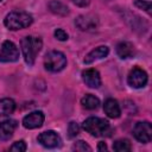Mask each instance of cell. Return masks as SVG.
Masks as SVG:
<instances>
[{
	"label": "cell",
	"mask_w": 152,
	"mask_h": 152,
	"mask_svg": "<svg viewBox=\"0 0 152 152\" xmlns=\"http://www.w3.org/2000/svg\"><path fill=\"white\" fill-rule=\"evenodd\" d=\"M20 46H21V51H23L25 62L28 65H33L37 55L39 53V51L42 50V46H43L42 39L39 37L26 36L21 39Z\"/></svg>",
	"instance_id": "1"
},
{
	"label": "cell",
	"mask_w": 152,
	"mask_h": 152,
	"mask_svg": "<svg viewBox=\"0 0 152 152\" xmlns=\"http://www.w3.org/2000/svg\"><path fill=\"white\" fill-rule=\"evenodd\" d=\"M32 23H33L32 15L26 12H21V11H14V12L8 13L4 20L5 26L12 31L28 27Z\"/></svg>",
	"instance_id": "2"
},
{
	"label": "cell",
	"mask_w": 152,
	"mask_h": 152,
	"mask_svg": "<svg viewBox=\"0 0 152 152\" xmlns=\"http://www.w3.org/2000/svg\"><path fill=\"white\" fill-rule=\"evenodd\" d=\"M83 129L91 134L93 137H103L108 135L110 132V125L107 120L97 116H90L84 120Z\"/></svg>",
	"instance_id": "3"
},
{
	"label": "cell",
	"mask_w": 152,
	"mask_h": 152,
	"mask_svg": "<svg viewBox=\"0 0 152 152\" xmlns=\"http://www.w3.org/2000/svg\"><path fill=\"white\" fill-rule=\"evenodd\" d=\"M66 65V57L64 56L63 52L52 50L45 55L44 58V66L46 70L51 72H58L63 70Z\"/></svg>",
	"instance_id": "4"
},
{
	"label": "cell",
	"mask_w": 152,
	"mask_h": 152,
	"mask_svg": "<svg viewBox=\"0 0 152 152\" xmlns=\"http://www.w3.org/2000/svg\"><path fill=\"white\" fill-rule=\"evenodd\" d=\"M19 59V50L11 40H5L0 48V62L11 63Z\"/></svg>",
	"instance_id": "5"
},
{
	"label": "cell",
	"mask_w": 152,
	"mask_h": 152,
	"mask_svg": "<svg viewBox=\"0 0 152 152\" xmlns=\"http://www.w3.org/2000/svg\"><path fill=\"white\" fill-rule=\"evenodd\" d=\"M134 138L140 142H150L152 139V127L148 121H139L134 125L133 128Z\"/></svg>",
	"instance_id": "6"
},
{
	"label": "cell",
	"mask_w": 152,
	"mask_h": 152,
	"mask_svg": "<svg viewBox=\"0 0 152 152\" xmlns=\"http://www.w3.org/2000/svg\"><path fill=\"white\" fill-rule=\"evenodd\" d=\"M147 80H148V77H147L146 71L142 70V69L139 68V66L133 68V69L129 71L128 77H127L128 84H129L132 88H137V89L145 87L146 83H147Z\"/></svg>",
	"instance_id": "7"
},
{
	"label": "cell",
	"mask_w": 152,
	"mask_h": 152,
	"mask_svg": "<svg viewBox=\"0 0 152 152\" xmlns=\"http://www.w3.org/2000/svg\"><path fill=\"white\" fill-rule=\"evenodd\" d=\"M38 142H40L44 147L55 148L61 145L62 139L55 131H45L38 135Z\"/></svg>",
	"instance_id": "8"
},
{
	"label": "cell",
	"mask_w": 152,
	"mask_h": 152,
	"mask_svg": "<svg viewBox=\"0 0 152 152\" xmlns=\"http://www.w3.org/2000/svg\"><path fill=\"white\" fill-rule=\"evenodd\" d=\"M44 113L40 110H34L28 113L26 116H24L23 119V126L25 128L28 129H33V128H38L43 125L44 122Z\"/></svg>",
	"instance_id": "9"
},
{
	"label": "cell",
	"mask_w": 152,
	"mask_h": 152,
	"mask_svg": "<svg viewBox=\"0 0 152 152\" xmlns=\"http://www.w3.org/2000/svg\"><path fill=\"white\" fill-rule=\"evenodd\" d=\"M82 80L89 88H99L101 86V76L96 69H87L82 72Z\"/></svg>",
	"instance_id": "10"
},
{
	"label": "cell",
	"mask_w": 152,
	"mask_h": 152,
	"mask_svg": "<svg viewBox=\"0 0 152 152\" xmlns=\"http://www.w3.org/2000/svg\"><path fill=\"white\" fill-rule=\"evenodd\" d=\"M75 25L82 31L91 30L97 26V18L91 14H83V15H80L76 18Z\"/></svg>",
	"instance_id": "11"
},
{
	"label": "cell",
	"mask_w": 152,
	"mask_h": 152,
	"mask_svg": "<svg viewBox=\"0 0 152 152\" xmlns=\"http://www.w3.org/2000/svg\"><path fill=\"white\" fill-rule=\"evenodd\" d=\"M17 126H18V122L12 119L4 120L2 122H0V140L6 141V140L11 139Z\"/></svg>",
	"instance_id": "12"
},
{
	"label": "cell",
	"mask_w": 152,
	"mask_h": 152,
	"mask_svg": "<svg viewBox=\"0 0 152 152\" xmlns=\"http://www.w3.org/2000/svg\"><path fill=\"white\" fill-rule=\"evenodd\" d=\"M109 53V49L108 46L106 45H101V46H97L95 48L94 50H91L86 57H84V63L86 64H90L97 59H102L104 57H107Z\"/></svg>",
	"instance_id": "13"
},
{
	"label": "cell",
	"mask_w": 152,
	"mask_h": 152,
	"mask_svg": "<svg viewBox=\"0 0 152 152\" xmlns=\"http://www.w3.org/2000/svg\"><path fill=\"white\" fill-rule=\"evenodd\" d=\"M103 110L107 114V116L108 118H112V119H116L121 114V108H120L118 101L114 100V99H107L104 101Z\"/></svg>",
	"instance_id": "14"
},
{
	"label": "cell",
	"mask_w": 152,
	"mask_h": 152,
	"mask_svg": "<svg viewBox=\"0 0 152 152\" xmlns=\"http://www.w3.org/2000/svg\"><path fill=\"white\" fill-rule=\"evenodd\" d=\"M116 53L122 59L131 58L134 55V46L129 42H120L116 45Z\"/></svg>",
	"instance_id": "15"
},
{
	"label": "cell",
	"mask_w": 152,
	"mask_h": 152,
	"mask_svg": "<svg viewBox=\"0 0 152 152\" xmlns=\"http://www.w3.org/2000/svg\"><path fill=\"white\" fill-rule=\"evenodd\" d=\"M15 109V102L12 99H2L0 100V116L10 115Z\"/></svg>",
	"instance_id": "16"
},
{
	"label": "cell",
	"mask_w": 152,
	"mask_h": 152,
	"mask_svg": "<svg viewBox=\"0 0 152 152\" xmlns=\"http://www.w3.org/2000/svg\"><path fill=\"white\" fill-rule=\"evenodd\" d=\"M81 103L84 108L93 110V109H96L100 106V100L96 96L91 95V94H87L81 99Z\"/></svg>",
	"instance_id": "17"
},
{
	"label": "cell",
	"mask_w": 152,
	"mask_h": 152,
	"mask_svg": "<svg viewBox=\"0 0 152 152\" xmlns=\"http://www.w3.org/2000/svg\"><path fill=\"white\" fill-rule=\"evenodd\" d=\"M49 8L52 13L58 14V15H66L69 13V8L64 4H62L61 1H57V0L50 1L49 2Z\"/></svg>",
	"instance_id": "18"
},
{
	"label": "cell",
	"mask_w": 152,
	"mask_h": 152,
	"mask_svg": "<svg viewBox=\"0 0 152 152\" xmlns=\"http://www.w3.org/2000/svg\"><path fill=\"white\" fill-rule=\"evenodd\" d=\"M131 148H132L131 142L127 139H119L113 144V150L118 152H128L131 151Z\"/></svg>",
	"instance_id": "19"
},
{
	"label": "cell",
	"mask_w": 152,
	"mask_h": 152,
	"mask_svg": "<svg viewBox=\"0 0 152 152\" xmlns=\"http://www.w3.org/2000/svg\"><path fill=\"white\" fill-rule=\"evenodd\" d=\"M80 133V126L77 122L75 121H71L68 126V134H69V138H75L77 134Z\"/></svg>",
	"instance_id": "20"
},
{
	"label": "cell",
	"mask_w": 152,
	"mask_h": 152,
	"mask_svg": "<svg viewBox=\"0 0 152 152\" xmlns=\"http://www.w3.org/2000/svg\"><path fill=\"white\" fill-rule=\"evenodd\" d=\"M72 150H75V151H91V147L88 145V144H86L83 140H78V141H76L74 145H72Z\"/></svg>",
	"instance_id": "21"
},
{
	"label": "cell",
	"mask_w": 152,
	"mask_h": 152,
	"mask_svg": "<svg viewBox=\"0 0 152 152\" xmlns=\"http://www.w3.org/2000/svg\"><path fill=\"white\" fill-rule=\"evenodd\" d=\"M134 5L140 8V10H144L145 12H147L150 14L151 12V2L150 1H145V0H135L134 1Z\"/></svg>",
	"instance_id": "22"
},
{
	"label": "cell",
	"mask_w": 152,
	"mask_h": 152,
	"mask_svg": "<svg viewBox=\"0 0 152 152\" xmlns=\"http://www.w3.org/2000/svg\"><path fill=\"white\" fill-rule=\"evenodd\" d=\"M11 151H14V152H24L26 151V142L24 140H19V141H15L11 147H10Z\"/></svg>",
	"instance_id": "23"
},
{
	"label": "cell",
	"mask_w": 152,
	"mask_h": 152,
	"mask_svg": "<svg viewBox=\"0 0 152 152\" xmlns=\"http://www.w3.org/2000/svg\"><path fill=\"white\" fill-rule=\"evenodd\" d=\"M55 37L58 39V40H61V42H64V40H66L68 38H69V36H68V33L64 31V30H62V28H57V30H55Z\"/></svg>",
	"instance_id": "24"
},
{
	"label": "cell",
	"mask_w": 152,
	"mask_h": 152,
	"mask_svg": "<svg viewBox=\"0 0 152 152\" xmlns=\"http://www.w3.org/2000/svg\"><path fill=\"white\" fill-rule=\"evenodd\" d=\"M74 4H76V5H78V6H87L88 5V0H71Z\"/></svg>",
	"instance_id": "25"
},
{
	"label": "cell",
	"mask_w": 152,
	"mask_h": 152,
	"mask_svg": "<svg viewBox=\"0 0 152 152\" xmlns=\"http://www.w3.org/2000/svg\"><path fill=\"white\" fill-rule=\"evenodd\" d=\"M97 150H99V151H107V145L101 141V142H99V145H97Z\"/></svg>",
	"instance_id": "26"
},
{
	"label": "cell",
	"mask_w": 152,
	"mask_h": 152,
	"mask_svg": "<svg viewBox=\"0 0 152 152\" xmlns=\"http://www.w3.org/2000/svg\"><path fill=\"white\" fill-rule=\"evenodd\" d=\"M0 1H2V0H0Z\"/></svg>",
	"instance_id": "27"
}]
</instances>
